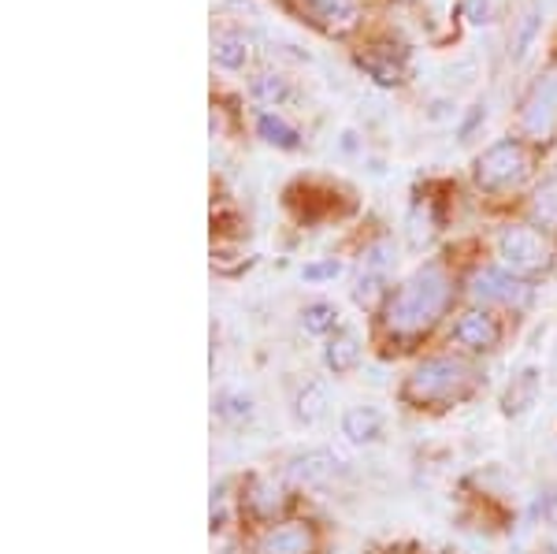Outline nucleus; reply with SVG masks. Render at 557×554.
<instances>
[{
  "instance_id": "obj_5",
  "label": "nucleus",
  "mask_w": 557,
  "mask_h": 554,
  "mask_svg": "<svg viewBox=\"0 0 557 554\" xmlns=\"http://www.w3.org/2000/svg\"><path fill=\"white\" fill-rule=\"evenodd\" d=\"M469 298L480 309H524L528 298H532V283L517 280L502 264H483L469 275Z\"/></svg>"
},
{
  "instance_id": "obj_21",
  "label": "nucleus",
  "mask_w": 557,
  "mask_h": 554,
  "mask_svg": "<svg viewBox=\"0 0 557 554\" xmlns=\"http://www.w3.org/2000/svg\"><path fill=\"white\" fill-rule=\"evenodd\" d=\"M532 212H535V220L543 223V227H557V178L539 186V194L532 201Z\"/></svg>"
},
{
  "instance_id": "obj_16",
  "label": "nucleus",
  "mask_w": 557,
  "mask_h": 554,
  "mask_svg": "<svg viewBox=\"0 0 557 554\" xmlns=\"http://www.w3.org/2000/svg\"><path fill=\"white\" fill-rule=\"evenodd\" d=\"M301 332L312 338H331L338 332V306L335 301H309L301 309Z\"/></svg>"
},
{
  "instance_id": "obj_25",
  "label": "nucleus",
  "mask_w": 557,
  "mask_h": 554,
  "mask_svg": "<svg viewBox=\"0 0 557 554\" xmlns=\"http://www.w3.org/2000/svg\"><path fill=\"white\" fill-rule=\"evenodd\" d=\"M364 554H375V551H364Z\"/></svg>"
},
{
  "instance_id": "obj_24",
  "label": "nucleus",
  "mask_w": 557,
  "mask_h": 554,
  "mask_svg": "<svg viewBox=\"0 0 557 554\" xmlns=\"http://www.w3.org/2000/svg\"><path fill=\"white\" fill-rule=\"evenodd\" d=\"M469 20L472 23H491L494 12H498V0H469Z\"/></svg>"
},
{
  "instance_id": "obj_22",
  "label": "nucleus",
  "mask_w": 557,
  "mask_h": 554,
  "mask_svg": "<svg viewBox=\"0 0 557 554\" xmlns=\"http://www.w3.org/2000/svg\"><path fill=\"white\" fill-rule=\"evenodd\" d=\"M215 414L227 417V421H242V417L253 414V406H249V398H242V395H220V402H215Z\"/></svg>"
},
{
  "instance_id": "obj_17",
  "label": "nucleus",
  "mask_w": 557,
  "mask_h": 554,
  "mask_svg": "<svg viewBox=\"0 0 557 554\" xmlns=\"http://www.w3.org/2000/svg\"><path fill=\"white\" fill-rule=\"evenodd\" d=\"M323 414H327V391H323L320 380H305L298 395H294V417L301 424H317Z\"/></svg>"
},
{
  "instance_id": "obj_3",
  "label": "nucleus",
  "mask_w": 557,
  "mask_h": 554,
  "mask_svg": "<svg viewBox=\"0 0 557 554\" xmlns=\"http://www.w3.org/2000/svg\"><path fill=\"white\" fill-rule=\"evenodd\" d=\"M557 249L546 231L532 227V223H513L498 235V264L513 272L517 280H539L554 268Z\"/></svg>"
},
{
  "instance_id": "obj_2",
  "label": "nucleus",
  "mask_w": 557,
  "mask_h": 554,
  "mask_svg": "<svg viewBox=\"0 0 557 554\" xmlns=\"http://www.w3.org/2000/svg\"><path fill=\"white\" fill-rule=\"evenodd\" d=\"M480 387V369L469 357L457 354H435L424 357L409 369V377L401 380V402L412 409H446L457 402L472 398V391Z\"/></svg>"
},
{
  "instance_id": "obj_10",
  "label": "nucleus",
  "mask_w": 557,
  "mask_h": 554,
  "mask_svg": "<svg viewBox=\"0 0 557 554\" xmlns=\"http://www.w3.org/2000/svg\"><path fill=\"white\" fill-rule=\"evenodd\" d=\"M343 435L354 446H372L383 435V414L375 406H349L343 414Z\"/></svg>"
},
{
  "instance_id": "obj_7",
  "label": "nucleus",
  "mask_w": 557,
  "mask_h": 554,
  "mask_svg": "<svg viewBox=\"0 0 557 554\" xmlns=\"http://www.w3.org/2000/svg\"><path fill=\"white\" fill-rule=\"evenodd\" d=\"M320 532L312 521H275L257 535L253 554H317Z\"/></svg>"
},
{
  "instance_id": "obj_23",
  "label": "nucleus",
  "mask_w": 557,
  "mask_h": 554,
  "mask_svg": "<svg viewBox=\"0 0 557 554\" xmlns=\"http://www.w3.org/2000/svg\"><path fill=\"white\" fill-rule=\"evenodd\" d=\"M338 272H343V261H335V257H331V261L305 264V268H301V280H305V283H323V280H335Z\"/></svg>"
},
{
  "instance_id": "obj_13",
  "label": "nucleus",
  "mask_w": 557,
  "mask_h": 554,
  "mask_svg": "<svg viewBox=\"0 0 557 554\" xmlns=\"http://www.w3.org/2000/svg\"><path fill=\"white\" fill-rule=\"evenodd\" d=\"M338 458L331 451H323V446H312V451H301L290 458V477H298L301 484H320V480H327L331 472H335Z\"/></svg>"
},
{
  "instance_id": "obj_15",
  "label": "nucleus",
  "mask_w": 557,
  "mask_h": 554,
  "mask_svg": "<svg viewBox=\"0 0 557 554\" xmlns=\"http://www.w3.org/2000/svg\"><path fill=\"white\" fill-rule=\"evenodd\" d=\"M305 8H309L312 20L323 23L327 30H349L357 20L354 0H305Z\"/></svg>"
},
{
  "instance_id": "obj_20",
  "label": "nucleus",
  "mask_w": 557,
  "mask_h": 554,
  "mask_svg": "<svg viewBox=\"0 0 557 554\" xmlns=\"http://www.w3.org/2000/svg\"><path fill=\"white\" fill-rule=\"evenodd\" d=\"M249 94H253L260 104H283L286 97H290V83H286L278 71H260L253 83H249Z\"/></svg>"
},
{
  "instance_id": "obj_1",
  "label": "nucleus",
  "mask_w": 557,
  "mask_h": 554,
  "mask_svg": "<svg viewBox=\"0 0 557 554\" xmlns=\"http://www.w3.org/2000/svg\"><path fill=\"white\" fill-rule=\"evenodd\" d=\"M454 301V280L438 261L420 264L391 291L383 306V328L391 338H420L446 317Z\"/></svg>"
},
{
  "instance_id": "obj_14",
  "label": "nucleus",
  "mask_w": 557,
  "mask_h": 554,
  "mask_svg": "<svg viewBox=\"0 0 557 554\" xmlns=\"http://www.w3.org/2000/svg\"><path fill=\"white\" fill-rule=\"evenodd\" d=\"M212 64L223 71H242L249 64V38L238 30H223L212 38Z\"/></svg>"
},
{
  "instance_id": "obj_12",
  "label": "nucleus",
  "mask_w": 557,
  "mask_h": 554,
  "mask_svg": "<svg viewBox=\"0 0 557 554\" xmlns=\"http://www.w3.org/2000/svg\"><path fill=\"white\" fill-rule=\"evenodd\" d=\"M539 391H543V377H539V369H524L520 377H513L509 383L506 398H502V409H506V417H520L528 414V409L539 402Z\"/></svg>"
},
{
  "instance_id": "obj_11",
  "label": "nucleus",
  "mask_w": 557,
  "mask_h": 554,
  "mask_svg": "<svg viewBox=\"0 0 557 554\" xmlns=\"http://www.w3.org/2000/svg\"><path fill=\"white\" fill-rule=\"evenodd\" d=\"M361 343H357L354 332H335L323 343V365H327V372H335V377H349V372L361 365Z\"/></svg>"
},
{
  "instance_id": "obj_8",
  "label": "nucleus",
  "mask_w": 557,
  "mask_h": 554,
  "mask_svg": "<svg viewBox=\"0 0 557 554\" xmlns=\"http://www.w3.org/2000/svg\"><path fill=\"white\" fill-rule=\"evenodd\" d=\"M242 510H246L249 521L257 525H275V517L286 510V488L275 484L272 477H249L246 488H242Z\"/></svg>"
},
{
  "instance_id": "obj_9",
  "label": "nucleus",
  "mask_w": 557,
  "mask_h": 554,
  "mask_svg": "<svg viewBox=\"0 0 557 554\" xmlns=\"http://www.w3.org/2000/svg\"><path fill=\"white\" fill-rule=\"evenodd\" d=\"M520 127L532 138H546L557 127V71L532 89V97L524 101V112H520Z\"/></svg>"
},
{
  "instance_id": "obj_18",
  "label": "nucleus",
  "mask_w": 557,
  "mask_h": 554,
  "mask_svg": "<svg viewBox=\"0 0 557 554\" xmlns=\"http://www.w3.org/2000/svg\"><path fill=\"white\" fill-rule=\"evenodd\" d=\"M257 134L268 141V146L286 149V153L301 146V134H298V127H290V123H286L283 115H275V112H260V115H257Z\"/></svg>"
},
{
  "instance_id": "obj_4",
  "label": "nucleus",
  "mask_w": 557,
  "mask_h": 554,
  "mask_svg": "<svg viewBox=\"0 0 557 554\" xmlns=\"http://www.w3.org/2000/svg\"><path fill=\"white\" fill-rule=\"evenodd\" d=\"M532 172V157L528 149L520 146L517 138H502L494 146L483 149L472 164V175H475V186L487 194H502V190H513L520 186Z\"/></svg>"
},
{
  "instance_id": "obj_19",
  "label": "nucleus",
  "mask_w": 557,
  "mask_h": 554,
  "mask_svg": "<svg viewBox=\"0 0 557 554\" xmlns=\"http://www.w3.org/2000/svg\"><path fill=\"white\" fill-rule=\"evenodd\" d=\"M361 67H364L368 75H372L380 86H398L401 78H406V64H401V60H394V52H375V49H368V52H361Z\"/></svg>"
},
{
  "instance_id": "obj_6",
  "label": "nucleus",
  "mask_w": 557,
  "mask_h": 554,
  "mask_svg": "<svg viewBox=\"0 0 557 554\" xmlns=\"http://www.w3.org/2000/svg\"><path fill=\"white\" fill-rule=\"evenodd\" d=\"M450 343L465 354H494L502 346V320L491 309H465L450 328Z\"/></svg>"
}]
</instances>
